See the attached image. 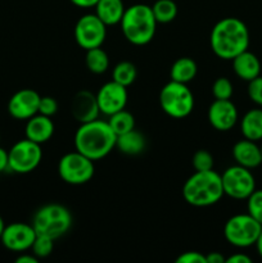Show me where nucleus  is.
<instances>
[{
	"label": "nucleus",
	"instance_id": "f257e3e1",
	"mask_svg": "<svg viewBox=\"0 0 262 263\" xmlns=\"http://www.w3.org/2000/svg\"><path fill=\"white\" fill-rule=\"evenodd\" d=\"M210 43L211 49L218 58L233 61L236 55L248 50V27L235 17L223 18L213 26Z\"/></svg>",
	"mask_w": 262,
	"mask_h": 263
},
{
	"label": "nucleus",
	"instance_id": "f03ea898",
	"mask_svg": "<svg viewBox=\"0 0 262 263\" xmlns=\"http://www.w3.org/2000/svg\"><path fill=\"white\" fill-rule=\"evenodd\" d=\"M116 140L117 135L109 123L97 118L80 125L74 134V148L91 161H99L116 148Z\"/></svg>",
	"mask_w": 262,
	"mask_h": 263
},
{
	"label": "nucleus",
	"instance_id": "7ed1b4c3",
	"mask_svg": "<svg viewBox=\"0 0 262 263\" xmlns=\"http://www.w3.org/2000/svg\"><path fill=\"white\" fill-rule=\"evenodd\" d=\"M221 175L210 171H195L182 186V197L193 207H210L222 198Z\"/></svg>",
	"mask_w": 262,
	"mask_h": 263
},
{
	"label": "nucleus",
	"instance_id": "20e7f679",
	"mask_svg": "<svg viewBox=\"0 0 262 263\" xmlns=\"http://www.w3.org/2000/svg\"><path fill=\"white\" fill-rule=\"evenodd\" d=\"M120 23L125 39L134 45L151 43L156 33L157 21L152 7L146 4H135L125 9Z\"/></svg>",
	"mask_w": 262,
	"mask_h": 263
},
{
	"label": "nucleus",
	"instance_id": "39448f33",
	"mask_svg": "<svg viewBox=\"0 0 262 263\" xmlns=\"http://www.w3.org/2000/svg\"><path fill=\"white\" fill-rule=\"evenodd\" d=\"M32 226L38 235H45L55 240L71 229L72 215L64 205L50 203L36 211Z\"/></svg>",
	"mask_w": 262,
	"mask_h": 263
},
{
	"label": "nucleus",
	"instance_id": "423d86ee",
	"mask_svg": "<svg viewBox=\"0 0 262 263\" xmlns=\"http://www.w3.org/2000/svg\"><path fill=\"white\" fill-rule=\"evenodd\" d=\"M159 104L170 117L184 118L188 117L194 108V95L186 84L171 80L162 87Z\"/></svg>",
	"mask_w": 262,
	"mask_h": 263
},
{
	"label": "nucleus",
	"instance_id": "0eeeda50",
	"mask_svg": "<svg viewBox=\"0 0 262 263\" xmlns=\"http://www.w3.org/2000/svg\"><path fill=\"white\" fill-rule=\"evenodd\" d=\"M261 230V223L254 220L249 213L235 215L226 221L223 235L231 246L236 248H248L254 246Z\"/></svg>",
	"mask_w": 262,
	"mask_h": 263
},
{
	"label": "nucleus",
	"instance_id": "6e6552de",
	"mask_svg": "<svg viewBox=\"0 0 262 263\" xmlns=\"http://www.w3.org/2000/svg\"><path fill=\"white\" fill-rule=\"evenodd\" d=\"M94 161L80 152L64 154L58 163V174L64 182L69 185H82L94 176Z\"/></svg>",
	"mask_w": 262,
	"mask_h": 263
},
{
	"label": "nucleus",
	"instance_id": "1a4fd4ad",
	"mask_svg": "<svg viewBox=\"0 0 262 263\" xmlns=\"http://www.w3.org/2000/svg\"><path fill=\"white\" fill-rule=\"evenodd\" d=\"M43 158V151L40 144L26 138L20 140L8 152L9 170L15 174H28L32 172L40 164Z\"/></svg>",
	"mask_w": 262,
	"mask_h": 263
},
{
	"label": "nucleus",
	"instance_id": "9d476101",
	"mask_svg": "<svg viewBox=\"0 0 262 263\" xmlns=\"http://www.w3.org/2000/svg\"><path fill=\"white\" fill-rule=\"evenodd\" d=\"M223 194L233 199H248L249 195L256 190V180L249 168L243 166H231L221 175Z\"/></svg>",
	"mask_w": 262,
	"mask_h": 263
},
{
	"label": "nucleus",
	"instance_id": "9b49d317",
	"mask_svg": "<svg viewBox=\"0 0 262 263\" xmlns=\"http://www.w3.org/2000/svg\"><path fill=\"white\" fill-rule=\"evenodd\" d=\"M107 36V26L97 14H85L74 26V40L85 50L99 48Z\"/></svg>",
	"mask_w": 262,
	"mask_h": 263
},
{
	"label": "nucleus",
	"instance_id": "f8f14e48",
	"mask_svg": "<svg viewBox=\"0 0 262 263\" xmlns=\"http://www.w3.org/2000/svg\"><path fill=\"white\" fill-rule=\"evenodd\" d=\"M36 231L32 225L25 222H13L5 226L0 240L3 246L12 252H25L31 249L36 239Z\"/></svg>",
	"mask_w": 262,
	"mask_h": 263
},
{
	"label": "nucleus",
	"instance_id": "ddd939ff",
	"mask_svg": "<svg viewBox=\"0 0 262 263\" xmlns=\"http://www.w3.org/2000/svg\"><path fill=\"white\" fill-rule=\"evenodd\" d=\"M97 100L100 112L110 116L118 110L125 109L127 104V90L126 86L112 80L100 87L97 94Z\"/></svg>",
	"mask_w": 262,
	"mask_h": 263
},
{
	"label": "nucleus",
	"instance_id": "4468645a",
	"mask_svg": "<svg viewBox=\"0 0 262 263\" xmlns=\"http://www.w3.org/2000/svg\"><path fill=\"white\" fill-rule=\"evenodd\" d=\"M41 97L32 89H22L15 92L8 103V112L15 120H28L39 113Z\"/></svg>",
	"mask_w": 262,
	"mask_h": 263
},
{
	"label": "nucleus",
	"instance_id": "2eb2a0df",
	"mask_svg": "<svg viewBox=\"0 0 262 263\" xmlns=\"http://www.w3.org/2000/svg\"><path fill=\"white\" fill-rule=\"evenodd\" d=\"M207 116L208 122L217 131L231 130L238 122V109L230 99H215V102L208 108Z\"/></svg>",
	"mask_w": 262,
	"mask_h": 263
},
{
	"label": "nucleus",
	"instance_id": "dca6fc26",
	"mask_svg": "<svg viewBox=\"0 0 262 263\" xmlns=\"http://www.w3.org/2000/svg\"><path fill=\"white\" fill-rule=\"evenodd\" d=\"M71 112L74 120L80 123L97 120L100 113L97 95L90 92L89 90L76 92L71 103Z\"/></svg>",
	"mask_w": 262,
	"mask_h": 263
},
{
	"label": "nucleus",
	"instance_id": "f3484780",
	"mask_svg": "<svg viewBox=\"0 0 262 263\" xmlns=\"http://www.w3.org/2000/svg\"><path fill=\"white\" fill-rule=\"evenodd\" d=\"M233 157L236 161V164L249 170L256 168L262 163L261 149L257 145L256 141L248 140V139L238 141L233 146Z\"/></svg>",
	"mask_w": 262,
	"mask_h": 263
},
{
	"label": "nucleus",
	"instance_id": "a211bd4d",
	"mask_svg": "<svg viewBox=\"0 0 262 263\" xmlns=\"http://www.w3.org/2000/svg\"><path fill=\"white\" fill-rule=\"evenodd\" d=\"M26 138L30 140L35 141L38 144L46 143L50 140V138L54 134V123L50 120V117L38 113L27 120L26 125Z\"/></svg>",
	"mask_w": 262,
	"mask_h": 263
},
{
	"label": "nucleus",
	"instance_id": "6ab92c4d",
	"mask_svg": "<svg viewBox=\"0 0 262 263\" xmlns=\"http://www.w3.org/2000/svg\"><path fill=\"white\" fill-rule=\"evenodd\" d=\"M233 69L239 79L251 81L261 73V63L253 53L246 50L233 59Z\"/></svg>",
	"mask_w": 262,
	"mask_h": 263
},
{
	"label": "nucleus",
	"instance_id": "aec40b11",
	"mask_svg": "<svg viewBox=\"0 0 262 263\" xmlns=\"http://www.w3.org/2000/svg\"><path fill=\"white\" fill-rule=\"evenodd\" d=\"M95 14L105 26H113L121 22L125 13L122 0H99L95 5Z\"/></svg>",
	"mask_w": 262,
	"mask_h": 263
},
{
	"label": "nucleus",
	"instance_id": "412c9836",
	"mask_svg": "<svg viewBox=\"0 0 262 263\" xmlns=\"http://www.w3.org/2000/svg\"><path fill=\"white\" fill-rule=\"evenodd\" d=\"M116 148L120 149L121 153L127 156H138L145 149V138L135 128L117 136Z\"/></svg>",
	"mask_w": 262,
	"mask_h": 263
},
{
	"label": "nucleus",
	"instance_id": "4be33fe9",
	"mask_svg": "<svg viewBox=\"0 0 262 263\" xmlns=\"http://www.w3.org/2000/svg\"><path fill=\"white\" fill-rule=\"evenodd\" d=\"M240 130L244 139L262 140V109H251L240 121Z\"/></svg>",
	"mask_w": 262,
	"mask_h": 263
},
{
	"label": "nucleus",
	"instance_id": "5701e85b",
	"mask_svg": "<svg viewBox=\"0 0 262 263\" xmlns=\"http://www.w3.org/2000/svg\"><path fill=\"white\" fill-rule=\"evenodd\" d=\"M197 63L192 58L182 57V58H179L177 61H175V63L172 64L170 76H171L172 81L188 84V82L194 80V77L197 76Z\"/></svg>",
	"mask_w": 262,
	"mask_h": 263
},
{
	"label": "nucleus",
	"instance_id": "b1692460",
	"mask_svg": "<svg viewBox=\"0 0 262 263\" xmlns=\"http://www.w3.org/2000/svg\"><path fill=\"white\" fill-rule=\"evenodd\" d=\"M86 67L90 72L95 74L104 73L109 67V58L108 54L103 50L102 48H94L86 50V57H85Z\"/></svg>",
	"mask_w": 262,
	"mask_h": 263
},
{
	"label": "nucleus",
	"instance_id": "393cba45",
	"mask_svg": "<svg viewBox=\"0 0 262 263\" xmlns=\"http://www.w3.org/2000/svg\"><path fill=\"white\" fill-rule=\"evenodd\" d=\"M108 123L117 136L135 128V118L128 110L125 109H121L110 115Z\"/></svg>",
	"mask_w": 262,
	"mask_h": 263
},
{
	"label": "nucleus",
	"instance_id": "a878e982",
	"mask_svg": "<svg viewBox=\"0 0 262 263\" xmlns=\"http://www.w3.org/2000/svg\"><path fill=\"white\" fill-rule=\"evenodd\" d=\"M152 10L157 23L172 22L177 15V5L174 0H157Z\"/></svg>",
	"mask_w": 262,
	"mask_h": 263
},
{
	"label": "nucleus",
	"instance_id": "bb28decb",
	"mask_svg": "<svg viewBox=\"0 0 262 263\" xmlns=\"http://www.w3.org/2000/svg\"><path fill=\"white\" fill-rule=\"evenodd\" d=\"M136 76H138V71H136V67L131 62H121L113 68L112 72L113 81L118 82V84L123 85L126 87L134 84Z\"/></svg>",
	"mask_w": 262,
	"mask_h": 263
},
{
	"label": "nucleus",
	"instance_id": "cd10ccee",
	"mask_svg": "<svg viewBox=\"0 0 262 263\" xmlns=\"http://www.w3.org/2000/svg\"><path fill=\"white\" fill-rule=\"evenodd\" d=\"M32 254L38 258H46L51 254L54 249V240L45 235H36L32 247Z\"/></svg>",
	"mask_w": 262,
	"mask_h": 263
},
{
	"label": "nucleus",
	"instance_id": "c85d7f7f",
	"mask_svg": "<svg viewBox=\"0 0 262 263\" xmlns=\"http://www.w3.org/2000/svg\"><path fill=\"white\" fill-rule=\"evenodd\" d=\"M233 84L226 77H218L212 85V95L215 99L218 100H228L233 97Z\"/></svg>",
	"mask_w": 262,
	"mask_h": 263
},
{
	"label": "nucleus",
	"instance_id": "c756f323",
	"mask_svg": "<svg viewBox=\"0 0 262 263\" xmlns=\"http://www.w3.org/2000/svg\"><path fill=\"white\" fill-rule=\"evenodd\" d=\"M192 164L195 171H210V170H213L215 161L210 152L200 149L193 156Z\"/></svg>",
	"mask_w": 262,
	"mask_h": 263
},
{
	"label": "nucleus",
	"instance_id": "7c9ffc66",
	"mask_svg": "<svg viewBox=\"0 0 262 263\" xmlns=\"http://www.w3.org/2000/svg\"><path fill=\"white\" fill-rule=\"evenodd\" d=\"M248 213L262 225V190H254L248 197Z\"/></svg>",
	"mask_w": 262,
	"mask_h": 263
},
{
	"label": "nucleus",
	"instance_id": "2f4dec72",
	"mask_svg": "<svg viewBox=\"0 0 262 263\" xmlns=\"http://www.w3.org/2000/svg\"><path fill=\"white\" fill-rule=\"evenodd\" d=\"M248 95L253 103L262 107V76L248 81Z\"/></svg>",
	"mask_w": 262,
	"mask_h": 263
},
{
	"label": "nucleus",
	"instance_id": "473e14b6",
	"mask_svg": "<svg viewBox=\"0 0 262 263\" xmlns=\"http://www.w3.org/2000/svg\"><path fill=\"white\" fill-rule=\"evenodd\" d=\"M58 110V103L51 97H41L40 104H39V113L44 116L51 117Z\"/></svg>",
	"mask_w": 262,
	"mask_h": 263
},
{
	"label": "nucleus",
	"instance_id": "72a5a7b5",
	"mask_svg": "<svg viewBox=\"0 0 262 263\" xmlns=\"http://www.w3.org/2000/svg\"><path fill=\"white\" fill-rule=\"evenodd\" d=\"M176 263H207L204 254L199 252H185L176 258Z\"/></svg>",
	"mask_w": 262,
	"mask_h": 263
},
{
	"label": "nucleus",
	"instance_id": "f704fd0d",
	"mask_svg": "<svg viewBox=\"0 0 262 263\" xmlns=\"http://www.w3.org/2000/svg\"><path fill=\"white\" fill-rule=\"evenodd\" d=\"M252 259L243 253L233 254L231 257L226 258V263H251Z\"/></svg>",
	"mask_w": 262,
	"mask_h": 263
},
{
	"label": "nucleus",
	"instance_id": "c9c22d12",
	"mask_svg": "<svg viewBox=\"0 0 262 263\" xmlns=\"http://www.w3.org/2000/svg\"><path fill=\"white\" fill-rule=\"evenodd\" d=\"M205 261L207 263H223L226 262V258L218 252H212V253H208L205 256Z\"/></svg>",
	"mask_w": 262,
	"mask_h": 263
},
{
	"label": "nucleus",
	"instance_id": "e433bc0d",
	"mask_svg": "<svg viewBox=\"0 0 262 263\" xmlns=\"http://www.w3.org/2000/svg\"><path fill=\"white\" fill-rule=\"evenodd\" d=\"M9 168V162H8V152L4 148H0V174L5 170Z\"/></svg>",
	"mask_w": 262,
	"mask_h": 263
},
{
	"label": "nucleus",
	"instance_id": "4c0bfd02",
	"mask_svg": "<svg viewBox=\"0 0 262 263\" xmlns=\"http://www.w3.org/2000/svg\"><path fill=\"white\" fill-rule=\"evenodd\" d=\"M69 2H71L73 5H76V7H80V8H91V7H95L99 0H69Z\"/></svg>",
	"mask_w": 262,
	"mask_h": 263
},
{
	"label": "nucleus",
	"instance_id": "58836bf2",
	"mask_svg": "<svg viewBox=\"0 0 262 263\" xmlns=\"http://www.w3.org/2000/svg\"><path fill=\"white\" fill-rule=\"evenodd\" d=\"M39 258L36 256H30V254H22V256L18 257L17 259H15V262L17 263H38Z\"/></svg>",
	"mask_w": 262,
	"mask_h": 263
},
{
	"label": "nucleus",
	"instance_id": "ea45409f",
	"mask_svg": "<svg viewBox=\"0 0 262 263\" xmlns=\"http://www.w3.org/2000/svg\"><path fill=\"white\" fill-rule=\"evenodd\" d=\"M254 246H256L257 252H258L259 256L262 257V230H261V233H259V235H258V238H257V240H256V243H254Z\"/></svg>",
	"mask_w": 262,
	"mask_h": 263
},
{
	"label": "nucleus",
	"instance_id": "a19ab883",
	"mask_svg": "<svg viewBox=\"0 0 262 263\" xmlns=\"http://www.w3.org/2000/svg\"><path fill=\"white\" fill-rule=\"evenodd\" d=\"M4 228H5V225H4V220H3L2 216H0V236H2L3 230H4Z\"/></svg>",
	"mask_w": 262,
	"mask_h": 263
},
{
	"label": "nucleus",
	"instance_id": "79ce46f5",
	"mask_svg": "<svg viewBox=\"0 0 262 263\" xmlns=\"http://www.w3.org/2000/svg\"><path fill=\"white\" fill-rule=\"evenodd\" d=\"M259 149H261V154H262V145H261V146H259Z\"/></svg>",
	"mask_w": 262,
	"mask_h": 263
}]
</instances>
